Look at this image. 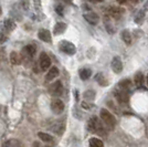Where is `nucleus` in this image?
<instances>
[{
  "instance_id": "obj_6",
  "label": "nucleus",
  "mask_w": 148,
  "mask_h": 147,
  "mask_svg": "<svg viewBox=\"0 0 148 147\" xmlns=\"http://www.w3.org/2000/svg\"><path fill=\"white\" fill-rule=\"evenodd\" d=\"M36 54V48L32 44H28L22 49V56L21 59H27V60H31L33 58V55Z\"/></svg>"
},
{
  "instance_id": "obj_38",
  "label": "nucleus",
  "mask_w": 148,
  "mask_h": 147,
  "mask_svg": "<svg viewBox=\"0 0 148 147\" xmlns=\"http://www.w3.org/2000/svg\"><path fill=\"white\" fill-rule=\"evenodd\" d=\"M2 14V9H1V7H0V16Z\"/></svg>"
},
{
  "instance_id": "obj_16",
  "label": "nucleus",
  "mask_w": 148,
  "mask_h": 147,
  "mask_svg": "<svg viewBox=\"0 0 148 147\" xmlns=\"http://www.w3.org/2000/svg\"><path fill=\"white\" fill-rule=\"evenodd\" d=\"M79 75H80L81 80L86 81L92 76V71L90 69H81L79 71Z\"/></svg>"
},
{
  "instance_id": "obj_24",
  "label": "nucleus",
  "mask_w": 148,
  "mask_h": 147,
  "mask_svg": "<svg viewBox=\"0 0 148 147\" xmlns=\"http://www.w3.org/2000/svg\"><path fill=\"white\" fill-rule=\"evenodd\" d=\"M10 62L14 64V65H17V64H20V62H21V58L19 56V54L17 52H11L10 53Z\"/></svg>"
},
{
  "instance_id": "obj_10",
  "label": "nucleus",
  "mask_w": 148,
  "mask_h": 147,
  "mask_svg": "<svg viewBox=\"0 0 148 147\" xmlns=\"http://www.w3.org/2000/svg\"><path fill=\"white\" fill-rule=\"evenodd\" d=\"M38 38L47 43H52V37H51V33L48 29H40L38 32Z\"/></svg>"
},
{
  "instance_id": "obj_30",
  "label": "nucleus",
  "mask_w": 148,
  "mask_h": 147,
  "mask_svg": "<svg viewBox=\"0 0 148 147\" xmlns=\"http://www.w3.org/2000/svg\"><path fill=\"white\" fill-rule=\"evenodd\" d=\"M33 3H34V9L37 12L41 11V0H33Z\"/></svg>"
},
{
  "instance_id": "obj_4",
  "label": "nucleus",
  "mask_w": 148,
  "mask_h": 147,
  "mask_svg": "<svg viewBox=\"0 0 148 147\" xmlns=\"http://www.w3.org/2000/svg\"><path fill=\"white\" fill-rule=\"evenodd\" d=\"M49 92L52 96H60L63 92V85L61 81H56L53 84H51L49 87Z\"/></svg>"
},
{
  "instance_id": "obj_19",
  "label": "nucleus",
  "mask_w": 148,
  "mask_h": 147,
  "mask_svg": "<svg viewBox=\"0 0 148 147\" xmlns=\"http://www.w3.org/2000/svg\"><path fill=\"white\" fill-rule=\"evenodd\" d=\"M118 86H119L121 90L127 91V90H130V87H132V81L128 80V79H125V80L121 81V82L118 83Z\"/></svg>"
},
{
  "instance_id": "obj_37",
  "label": "nucleus",
  "mask_w": 148,
  "mask_h": 147,
  "mask_svg": "<svg viewBox=\"0 0 148 147\" xmlns=\"http://www.w3.org/2000/svg\"><path fill=\"white\" fill-rule=\"evenodd\" d=\"M133 1H134V2H135V3H137V2H139V1H140V0H133Z\"/></svg>"
},
{
  "instance_id": "obj_21",
  "label": "nucleus",
  "mask_w": 148,
  "mask_h": 147,
  "mask_svg": "<svg viewBox=\"0 0 148 147\" xmlns=\"http://www.w3.org/2000/svg\"><path fill=\"white\" fill-rule=\"evenodd\" d=\"M88 145H90V147H104V143L99 138H94L93 137L88 142Z\"/></svg>"
},
{
  "instance_id": "obj_31",
  "label": "nucleus",
  "mask_w": 148,
  "mask_h": 147,
  "mask_svg": "<svg viewBox=\"0 0 148 147\" xmlns=\"http://www.w3.org/2000/svg\"><path fill=\"white\" fill-rule=\"evenodd\" d=\"M8 40V37H7L6 33L3 32H0V44H3Z\"/></svg>"
},
{
  "instance_id": "obj_23",
  "label": "nucleus",
  "mask_w": 148,
  "mask_h": 147,
  "mask_svg": "<svg viewBox=\"0 0 148 147\" xmlns=\"http://www.w3.org/2000/svg\"><path fill=\"white\" fill-rule=\"evenodd\" d=\"M38 137L41 139V141L45 142V143H51L53 141V137L51 135L47 134V133H42V132H39L38 133Z\"/></svg>"
},
{
  "instance_id": "obj_13",
  "label": "nucleus",
  "mask_w": 148,
  "mask_h": 147,
  "mask_svg": "<svg viewBox=\"0 0 148 147\" xmlns=\"http://www.w3.org/2000/svg\"><path fill=\"white\" fill-rule=\"evenodd\" d=\"M58 75H59V69H58L56 67H50L49 71H48V73H47V75H45V81L50 82V81L54 80Z\"/></svg>"
},
{
  "instance_id": "obj_32",
  "label": "nucleus",
  "mask_w": 148,
  "mask_h": 147,
  "mask_svg": "<svg viewBox=\"0 0 148 147\" xmlns=\"http://www.w3.org/2000/svg\"><path fill=\"white\" fill-rule=\"evenodd\" d=\"M56 11L58 12V14H60V16H63V7L61 5H59V6L56 7Z\"/></svg>"
},
{
  "instance_id": "obj_17",
  "label": "nucleus",
  "mask_w": 148,
  "mask_h": 147,
  "mask_svg": "<svg viewBox=\"0 0 148 147\" xmlns=\"http://www.w3.org/2000/svg\"><path fill=\"white\" fill-rule=\"evenodd\" d=\"M95 80H96V82H97L101 86H107V85H108V81H107V79L104 76V74H103V73H97V74H96Z\"/></svg>"
},
{
  "instance_id": "obj_3",
  "label": "nucleus",
  "mask_w": 148,
  "mask_h": 147,
  "mask_svg": "<svg viewBox=\"0 0 148 147\" xmlns=\"http://www.w3.org/2000/svg\"><path fill=\"white\" fill-rule=\"evenodd\" d=\"M59 48H60V50H61L63 53L69 55H73L76 52V48H75V45H74L73 43L65 41V40H62L61 42H60Z\"/></svg>"
},
{
  "instance_id": "obj_20",
  "label": "nucleus",
  "mask_w": 148,
  "mask_h": 147,
  "mask_svg": "<svg viewBox=\"0 0 148 147\" xmlns=\"http://www.w3.org/2000/svg\"><path fill=\"white\" fill-rule=\"evenodd\" d=\"M135 84L137 87H143L144 85V75L142 72H137L135 75Z\"/></svg>"
},
{
  "instance_id": "obj_14",
  "label": "nucleus",
  "mask_w": 148,
  "mask_h": 147,
  "mask_svg": "<svg viewBox=\"0 0 148 147\" xmlns=\"http://www.w3.org/2000/svg\"><path fill=\"white\" fill-rule=\"evenodd\" d=\"M66 28H68L66 23H64V22H58V23L54 25L53 32H54L56 36H60V34H62L64 31L66 30Z\"/></svg>"
},
{
  "instance_id": "obj_1",
  "label": "nucleus",
  "mask_w": 148,
  "mask_h": 147,
  "mask_svg": "<svg viewBox=\"0 0 148 147\" xmlns=\"http://www.w3.org/2000/svg\"><path fill=\"white\" fill-rule=\"evenodd\" d=\"M87 129L91 133H96V134L99 135H106V133L104 132V127L101 124V121L96 116H93L88 120V122H87Z\"/></svg>"
},
{
  "instance_id": "obj_28",
  "label": "nucleus",
  "mask_w": 148,
  "mask_h": 147,
  "mask_svg": "<svg viewBox=\"0 0 148 147\" xmlns=\"http://www.w3.org/2000/svg\"><path fill=\"white\" fill-rule=\"evenodd\" d=\"M105 27H106V29H107V31H108V33L113 34V33L115 32V29L113 28V25H112L111 22H110V21H107V19H106V21H105Z\"/></svg>"
},
{
  "instance_id": "obj_35",
  "label": "nucleus",
  "mask_w": 148,
  "mask_h": 147,
  "mask_svg": "<svg viewBox=\"0 0 148 147\" xmlns=\"http://www.w3.org/2000/svg\"><path fill=\"white\" fill-rule=\"evenodd\" d=\"M87 1H90V2H94V3H96V2H101L102 0H87Z\"/></svg>"
},
{
  "instance_id": "obj_39",
  "label": "nucleus",
  "mask_w": 148,
  "mask_h": 147,
  "mask_svg": "<svg viewBox=\"0 0 148 147\" xmlns=\"http://www.w3.org/2000/svg\"><path fill=\"white\" fill-rule=\"evenodd\" d=\"M147 85H148V75H147Z\"/></svg>"
},
{
  "instance_id": "obj_26",
  "label": "nucleus",
  "mask_w": 148,
  "mask_h": 147,
  "mask_svg": "<svg viewBox=\"0 0 148 147\" xmlns=\"http://www.w3.org/2000/svg\"><path fill=\"white\" fill-rule=\"evenodd\" d=\"M83 96H84V98H85L86 101L92 102L93 100L95 98V92H94L93 90H87V91H85V92H84Z\"/></svg>"
},
{
  "instance_id": "obj_25",
  "label": "nucleus",
  "mask_w": 148,
  "mask_h": 147,
  "mask_svg": "<svg viewBox=\"0 0 148 147\" xmlns=\"http://www.w3.org/2000/svg\"><path fill=\"white\" fill-rule=\"evenodd\" d=\"M2 147H21V144L17 139H10V141H7Z\"/></svg>"
},
{
  "instance_id": "obj_8",
  "label": "nucleus",
  "mask_w": 148,
  "mask_h": 147,
  "mask_svg": "<svg viewBox=\"0 0 148 147\" xmlns=\"http://www.w3.org/2000/svg\"><path fill=\"white\" fill-rule=\"evenodd\" d=\"M40 67L42 71H48V69L51 67V59L45 52L40 54Z\"/></svg>"
},
{
  "instance_id": "obj_11",
  "label": "nucleus",
  "mask_w": 148,
  "mask_h": 147,
  "mask_svg": "<svg viewBox=\"0 0 148 147\" xmlns=\"http://www.w3.org/2000/svg\"><path fill=\"white\" fill-rule=\"evenodd\" d=\"M83 17H84V19L86 20L90 25H97V23H99V14H97V13H95V12H92V11H91V12L84 13V14H83Z\"/></svg>"
},
{
  "instance_id": "obj_9",
  "label": "nucleus",
  "mask_w": 148,
  "mask_h": 147,
  "mask_svg": "<svg viewBox=\"0 0 148 147\" xmlns=\"http://www.w3.org/2000/svg\"><path fill=\"white\" fill-rule=\"evenodd\" d=\"M64 129H65V122H64V118H62V120H59V121H56V122L54 123V125L51 127V131H52L53 133L58 134V135H62V134H63Z\"/></svg>"
},
{
  "instance_id": "obj_22",
  "label": "nucleus",
  "mask_w": 148,
  "mask_h": 147,
  "mask_svg": "<svg viewBox=\"0 0 148 147\" xmlns=\"http://www.w3.org/2000/svg\"><path fill=\"white\" fill-rule=\"evenodd\" d=\"M122 39H123V41L127 45H130V43H132V36H130V32L128 30H123L122 32Z\"/></svg>"
},
{
  "instance_id": "obj_12",
  "label": "nucleus",
  "mask_w": 148,
  "mask_h": 147,
  "mask_svg": "<svg viewBox=\"0 0 148 147\" xmlns=\"http://www.w3.org/2000/svg\"><path fill=\"white\" fill-rule=\"evenodd\" d=\"M112 70L115 72V73H121L123 71V63L121 61V59L118 56H115L113 60H112Z\"/></svg>"
},
{
  "instance_id": "obj_18",
  "label": "nucleus",
  "mask_w": 148,
  "mask_h": 147,
  "mask_svg": "<svg viewBox=\"0 0 148 147\" xmlns=\"http://www.w3.org/2000/svg\"><path fill=\"white\" fill-rule=\"evenodd\" d=\"M3 25H5V29L7 31H13L17 27L16 22L13 21L12 19H6L5 22H3Z\"/></svg>"
},
{
  "instance_id": "obj_27",
  "label": "nucleus",
  "mask_w": 148,
  "mask_h": 147,
  "mask_svg": "<svg viewBox=\"0 0 148 147\" xmlns=\"http://www.w3.org/2000/svg\"><path fill=\"white\" fill-rule=\"evenodd\" d=\"M144 19H145V13H144V11H139V12L137 13V16L135 17V22L137 25H142Z\"/></svg>"
},
{
  "instance_id": "obj_2",
  "label": "nucleus",
  "mask_w": 148,
  "mask_h": 147,
  "mask_svg": "<svg viewBox=\"0 0 148 147\" xmlns=\"http://www.w3.org/2000/svg\"><path fill=\"white\" fill-rule=\"evenodd\" d=\"M99 116H101V120L104 122V124H106L110 128H113L116 124V118L115 116L112 114L110 111L105 110V109H102L101 112H99Z\"/></svg>"
},
{
  "instance_id": "obj_34",
  "label": "nucleus",
  "mask_w": 148,
  "mask_h": 147,
  "mask_svg": "<svg viewBox=\"0 0 148 147\" xmlns=\"http://www.w3.org/2000/svg\"><path fill=\"white\" fill-rule=\"evenodd\" d=\"M126 1H127V0H117V2H118V3H121V5L126 3Z\"/></svg>"
},
{
  "instance_id": "obj_40",
  "label": "nucleus",
  "mask_w": 148,
  "mask_h": 147,
  "mask_svg": "<svg viewBox=\"0 0 148 147\" xmlns=\"http://www.w3.org/2000/svg\"><path fill=\"white\" fill-rule=\"evenodd\" d=\"M44 147H50V146H44Z\"/></svg>"
},
{
  "instance_id": "obj_15",
  "label": "nucleus",
  "mask_w": 148,
  "mask_h": 147,
  "mask_svg": "<svg viewBox=\"0 0 148 147\" xmlns=\"http://www.w3.org/2000/svg\"><path fill=\"white\" fill-rule=\"evenodd\" d=\"M124 11H125V10L122 9V8L113 7V8H111V9L108 10V13H110V16L113 17V18H119V17L124 13Z\"/></svg>"
},
{
  "instance_id": "obj_7",
  "label": "nucleus",
  "mask_w": 148,
  "mask_h": 147,
  "mask_svg": "<svg viewBox=\"0 0 148 147\" xmlns=\"http://www.w3.org/2000/svg\"><path fill=\"white\" fill-rule=\"evenodd\" d=\"M115 98L117 100V102L121 105H126L128 103L130 96L127 94V91L121 90V91H115Z\"/></svg>"
},
{
  "instance_id": "obj_5",
  "label": "nucleus",
  "mask_w": 148,
  "mask_h": 147,
  "mask_svg": "<svg viewBox=\"0 0 148 147\" xmlns=\"http://www.w3.org/2000/svg\"><path fill=\"white\" fill-rule=\"evenodd\" d=\"M51 111L54 114H61L62 112L64 111V103L59 98H54L51 102Z\"/></svg>"
},
{
  "instance_id": "obj_33",
  "label": "nucleus",
  "mask_w": 148,
  "mask_h": 147,
  "mask_svg": "<svg viewBox=\"0 0 148 147\" xmlns=\"http://www.w3.org/2000/svg\"><path fill=\"white\" fill-rule=\"evenodd\" d=\"M82 107H83V109H91V105H88L87 103L83 102V103H82Z\"/></svg>"
},
{
  "instance_id": "obj_29",
  "label": "nucleus",
  "mask_w": 148,
  "mask_h": 147,
  "mask_svg": "<svg viewBox=\"0 0 148 147\" xmlns=\"http://www.w3.org/2000/svg\"><path fill=\"white\" fill-rule=\"evenodd\" d=\"M20 6L22 9H25V11L29 10V0H20Z\"/></svg>"
},
{
  "instance_id": "obj_36",
  "label": "nucleus",
  "mask_w": 148,
  "mask_h": 147,
  "mask_svg": "<svg viewBox=\"0 0 148 147\" xmlns=\"http://www.w3.org/2000/svg\"><path fill=\"white\" fill-rule=\"evenodd\" d=\"M33 147H41V146L39 145V143H38V142H36V143H33Z\"/></svg>"
}]
</instances>
